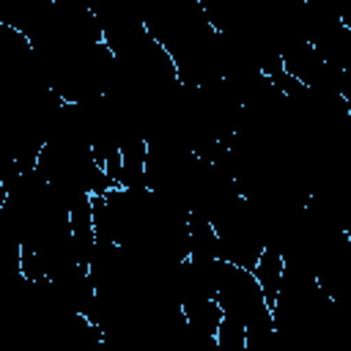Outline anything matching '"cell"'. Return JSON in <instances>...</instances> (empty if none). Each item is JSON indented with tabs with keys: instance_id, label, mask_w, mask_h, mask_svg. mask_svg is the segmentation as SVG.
Returning <instances> with one entry per match:
<instances>
[{
	"instance_id": "obj_1",
	"label": "cell",
	"mask_w": 351,
	"mask_h": 351,
	"mask_svg": "<svg viewBox=\"0 0 351 351\" xmlns=\"http://www.w3.org/2000/svg\"><path fill=\"white\" fill-rule=\"evenodd\" d=\"M211 222L219 236L222 261H230L244 269H255L258 258L266 250V241H263V230L258 225V217H255L250 200L244 195L233 197L225 208L217 211V217Z\"/></svg>"
},
{
	"instance_id": "obj_2",
	"label": "cell",
	"mask_w": 351,
	"mask_h": 351,
	"mask_svg": "<svg viewBox=\"0 0 351 351\" xmlns=\"http://www.w3.org/2000/svg\"><path fill=\"white\" fill-rule=\"evenodd\" d=\"M217 302H219L225 315L241 321L247 329L274 324L271 304H269V299H266V293H263L252 269L222 261L219 282H217Z\"/></svg>"
},
{
	"instance_id": "obj_3",
	"label": "cell",
	"mask_w": 351,
	"mask_h": 351,
	"mask_svg": "<svg viewBox=\"0 0 351 351\" xmlns=\"http://www.w3.org/2000/svg\"><path fill=\"white\" fill-rule=\"evenodd\" d=\"M184 310V321H186V329L189 335L197 340V343H214L217 346V329L225 318L219 302L214 296H206V299H189L181 304Z\"/></svg>"
},
{
	"instance_id": "obj_4",
	"label": "cell",
	"mask_w": 351,
	"mask_h": 351,
	"mask_svg": "<svg viewBox=\"0 0 351 351\" xmlns=\"http://www.w3.org/2000/svg\"><path fill=\"white\" fill-rule=\"evenodd\" d=\"M49 14H52V0H3L0 22L30 38L47 22Z\"/></svg>"
},
{
	"instance_id": "obj_5",
	"label": "cell",
	"mask_w": 351,
	"mask_h": 351,
	"mask_svg": "<svg viewBox=\"0 0 351 351\" xmlns=\"http://www.w3.org/2000/svg\"><path fill=\"white\" fill-rule=\"evenodd\" d=\"M189 255H206V258H219L222 261V247H219L217 228L203 214H189Z\"/></svg>"
},
{
	"instance_id": "obj_6",
	"label": "cell",
	"mask_w": 351,
	"mask_h": 351,
	"mask_svg": "<svg viewBox=\"0 0 351 351\" xmlns=\"http://www.w3.org/2000/svg\"><path fill=\"white\" fill-rule=\"evenodd\" d=\"M282 269H285L282 252L274 250V247H266L263 255L258 258L255 269H252L263 293H266V299H269V304H274V299H277V291H280V282H282Z\"/></svg>"
},
{
	"instance_id": "obj_7",
	"label": "cell",
	"mask_w": 351,
	"mask_h": 351,
	"mask_svg": "<svg viewBox=\"0 0 351 351\" xmlns=\"http://www.w3.org/2000/svg\"><path fill=\"white\" fill-rule=\"evenodd\" d=\"M217 351H247V326L225 315L217 329Z\"/></svg>"
},
{
	"instance_id": "obj_8",
	"label": "cell",
	"mask_w": 351,
	"mask_h": 351,
	"mask_svg": "<svg viewBox=\"0 0 351 351\" xmlns=\"http://www.w3.org/2000/svg\"><path fill=\"white\" fill-rule=\"evenodd\" d=\"M58 8H71V11H90L96 0H52Z\"/></svg>"
},
{
	"instance_id": "obj_9",
	"label": "cell",
	"mask_w": 351,
	"mask_h": 351,
	"mask_svg": "<svg viewBox=\"0 0 351 351\" xmlns=\"http://www.w3.org/2000/svg\"><path fill=\"white\" fill-rule=\"evenodd\" d=\"M340 22L351 30V0H343V8H340Z\"/></svg>"
}]
</instances>
